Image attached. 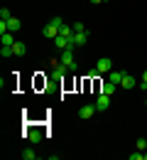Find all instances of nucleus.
<instances>
[{"instance_id":"nucleus-1","label":"nucleus","mask_w":147,"mask_h":160,"mask_svg":"<svg viewBox=\"0 0 147 160\" xmlns=\"http://www.w3.org/2000/svg\"><path fill=\"white\" fill-rule=\"evenodd\" d=\"M62 64L69 69H76V57H74V49H62Z\"/></svg>"},{"instance_id":"nucleus-2","label":"nucleus","mask_w":147,"mask_h":160,"mask_svg":"<svg viewBox=\"0 0 147 160\" xmlns=\"http://www.w3.org/2000/svg\"><path fill=\"white\" fill-rule=\"evenodd\" d=\"M54 44H57L59 49H74V42H71V37H66V35H59V37L54 40Z\"/></svg>"},{"instance_id":"nucleus-3","label":"nucleus","mask_w":147,"mask_h":160,"mask_svg":"<svg viewBox=\"0 0 147 160\" xmlns=\"http://www.w3.org/2000/svg\"><path fill=\"white\" fill-rule=\"evenodd\" d=\"M96 69H98L101 74H108V72H113V59H108V57H103V59H98V64H96Z\"/></svg>"},{"instance_id":"nucleus-4","label":"nucleus","mask_w":147,"mask_h":160,"mask_svg":"<svg viewBox=\"0 0 147 160\" xmlns=\"http://www.w3.org/2000/svg\"><path fill=\"white\" fill-rule=\"evenodd\" d=\"M44 37H49V40H57V37H59V27H57V25H52V22H47V25H44Z\"/></svg>"},{"instance_id":"nucleus-5","label":"nucleus","mask_w":147,"mask_h":160,"mask_svg":"<svg viewBox=\"0 0 147 160\" xmlns=\"http://www.w3.org/2000/svg\"><path fill=\"white\" fill-rule=\"evenodd\" d=\"M86 40H88V30H86V32H74V35H71V42H74V47H84Z\"/></svg>"},{"instance_id":"nucleus-6","label":"nucleus","mask_w":147,"mask_h":160,"mask_svg":"<svg viewBox=\"0 0 147 160\" xmlns=\"http://www.w3.org/2000/svg\"><path fill=\"white\" fill-rule=\"evenodd\" d=\"M96 108H98V111H108V108H110V96H108V94H101V96L96 99Z\"/></svg>"},{"instance_id":"nucleus-7","label":"nucleus","mask_w":147,"mask_h":160,"mask_svg":"<svg viewBox=\"0 0 147 160\" xmlns=\"http://www.w3.org/2000/svg\"><path fill=\"white\" fill-rule=\"evenodd\" d=\"M96 111H98V108H96V103H93V106H91V103H86V106H81L79 116H81V118H93V116H96Z\"/></svg>"},{"instance_id":"nucleus-8","label":"nucleus","mask_w":147,"mask_h":160,"mask_svg":"<svg viewBox=\"0 0 147 160\" xmlns=\"http://www.w3.org/2000/svg\"><path fill=\"white\" fill-rule=\"evenodd\" d=\"M115 91H118V84H113V81H108V79L101 84V94H108V96H113Z\"/></svg>"},{"instance_id":"nucleus-9","label":"nucleus","mask_w":147,"mask_h":160,"mask_svg":"<svg viewBox=\"0 0 147 160\" xmlns=\"http://www.w3.org/2000/svg\"><path fill=\"white\" fill-rule=\"evenodd\" d=\"M120 86H123V89H135V86H137V79H135L132 74H123V81H120Z\"/></svg>"},{"instance_id":"nucleus-10","label":"nucleus","mask_w":147,"mask_h":160,"mask_svg":"<svg viewBox=\"0 0 147 160\" xmlns=\"http://www.w3.org/2000/svg\"><path fill=\"white\" fill-rule=\"evenodd\" d=\"M66 72H69V67H64L62 62H59V64H54V72H52V77H54V79H64V74H66Z\"/></svg>"},{"instance_id":"nucleus-11","label":"nucleus","mask_w":147,"mask_h":160,"mask_svg":"<svg viewBox=\"0 0 147 160\" xmlns=\"http://www.w3.org/2000/svg\"><path fill=\"white\" fill-rule=\"evenodd\" d=\"M108 81H113V84H118V86H120V81H123V72H115V69H113V72H108Z\"/></svg>"},{"instance_id":"nucleus-12","label":"nucleus","mask_w":147,"mask_h":160,"mask_svg":"<svg viewBox=\"0 0 147 160\" xmlns=\"http://www.w3.org/2000/svg\"><path fill=\"white\" fill-rule=\"evenodd\" d=\"M20 27H22V22L17 20V18H10V20H7V32H17Z\"/></svg>"},{"instance_id":"nucleus-13","label":"nucleus","mask_w":147,"mask_h":160,"mask_svg":"<svg viewBox=\"0 0 147 160\" xmlns=\"http://www.w3.org/2000/svg\"><path fill=\"white\" fill-rule=\"evenodd\" d=\"M12 52H15V57H22V54L27 52V47H25V42H15V44H12Z\"/></svg>"},{"instance_id":"nucleus-14","label":"nucleus","mask_w":147,"mask_h":160,"mask_svg":"<svg viewBox=\"0 0 147 160\" xmlns=\"http://www.w3.org/2000/svg\"><path fill=\"white\" fill-rule=\"evenodd\" d=\"M0 57H2V59H10V57H15V52H12V47H7V44H2V47H0Z\"/></svg>"},{"instance_id":"nucleus-15","label":"nucleus","mask_w":147,"mask_h":160,"mask_svg":"<svg viewBox=\"0 0 147 160\" xmlns=\"http://www.w3.org/2000/svg\"><path fill=\"white\" fill-rule=\"evenodd\" d=\"M22 158L25 160H37V153H34L32 148H25V150H22Z\"/></svg>"},{"instance_id":"nucleus-16","label":"nucleus","mask_w":147,"mask_h":160,"mask_svg":"<svg viewBox=\"0 0 147 160\" xmlns=\"http://www.w3.org/2000/svg\"><path fill=\"white\" fill-rule=\"evenodd\" d=\"M15 37H12V32H5V35H2V44H7V47H12V44H15Z\"/></svg>"},{"instance_id":"nucleus-17","label":"nucleus","mask_w":147,"mask_h":160,"mask_svg":"<svg viewBox=\"0 0 147 160\" xmlns=\"http://www.w3.org/2000/svg\"><path fill=\"white\" fill-rule=\"evenodd\" d=\"M135 145H137V150H142V153L147 150V140H145V138H137V143H135Z\"/></svg>"},{"instance_id":"nucleus-18","label":"nucleus","mask_w":147,"mask_h":160,"mask_svg":"<svg viewBox=\"0 0 147 160\" xmlns=\"http://www.w3.org/2000/svg\"><path fill=\"white\" fill-rule=\"evenodd\" d=\"M10 18H12V15H10V10H7V8H2V10H0V20H10Z\"/></svg>"},{"instance_id":"nucleus-19","label":"nucleus","mask_w":147,"mask_h":160,"mask_svg":"<svg viewBox=\"0 0 147 160\" xmlns=\"http://www.w3.org/2000/svg\"><path fill=\"white\" fill-rule=\"evenodd\" d=\"M71 27H74V32H86L84 22H74V25H71Z\"/></svg>"},{"instance_id":"nucleus-20","label":"nucleus","mask_w":147,"mask_h":160,"mask_svg":"<svg viewBox=\"0 0 147 160\" xmlns=\"http://www.w3.org/2000/svg\"><path fill=\"white\" fill-rule=\"evenodd\" d=\"M49 22H52V25H57L59 30H62V25H64V20H62V18H52V20H49Z\"/></svg>"},{"instance_id":"nucleus-21","label":"nucleus","mask_w":147,"mask_h":160,"mask_svg":"<svg viewBox=\"0 0 147 160\" xmlns=\"http://www.w3.org/2000/svg\"><path fill=\"white\" fill-rule=\"evenodd\" d=\"M88 2H93V5H101V2H103V0H88Z\"/></svg>"},{"instance_id":"nucleus-22","label":"nucleus","mask_w":147,"mask_h":160,"mask_svg":"<svg viewBox=\"0 0 147 160\" xmlns=\"http://www.w3.org/2000/svg\"><path fill=\"white\" fill-rule=\"evenodd\" d=\"M145 160H147V150H145Z\"/></svg>"},{"instance_id":"nucleus-23","label":"nucleus","mask_w":147,"mask_h":160,"mask_svg":"<svg viewBox=\"0 0 147 160\" xmlns=\"http://www.w3.org/2000/svg\"><path fill=\"white\" fill-rule=\"evenodd\" d=\"M145 106H147V96H145Z\"/></svg>"}]
</instances>
